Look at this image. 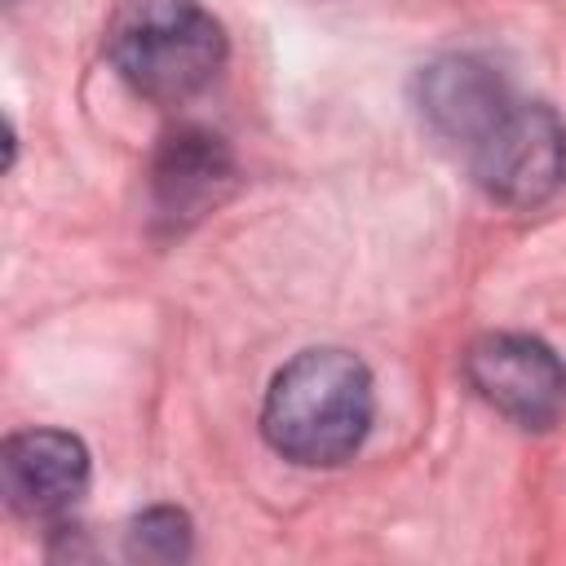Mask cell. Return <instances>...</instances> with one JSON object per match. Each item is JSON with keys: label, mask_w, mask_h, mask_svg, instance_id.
Masks as SVG:
<instances>
[{"label": "cell", "mask_w": 566, "mask_h": 566, "mask_svg": "<svg viewBox=\"0 0 566 566\" xmlns=\"http://www.w3.org/2000/svg\"><path fill=\"white\" fill-rule=\"evenodd\" d=\"M416 106L469 177L504 208H539L566 186V119L473 53H442L416 75Z\"/></svg>", "instance_id": "6da1fadb"}, {"label": "cell", "mask_w": 566, "mask_h": 566, "mask_svg": "<svg viewBox=\"0 0 566 566\" xmlns=\"http://www.w3.org/2000/svg\"><path fill=\"white\" fill-rule=\"evenodd\" d=\"M376 420V380L367 363L336 345L287 358L261 402V438L301 469L345 464Z\"/></svg>", "instance_id": "7a4b0ae2"}, {"label": "cell", "mask_w": 566, "mask_h": 566, "mask_svg": "<svg viewBox=\"0 0 566 566\" xmlns=\"http://www.w3.org/2000/svg\"><path fill=\"white\" fill-rule=\"evenodd\" d=\"M115 75L164 106L203 93L226 66V31L199 0H119L106 22Z\"/></svg>", "instance_id": "3957f363"}, {"label": "cell", "mask_w": 566, "mask_h": 566, "mask_svg": "<svg viewBox=\"0 0 566 566\" xmlns=\"http://www.w3.org/2000/svg\"><path fill=\"white\" fill-rule=\"evenodd\" d=\"M473 394L522 429H548L566 411V363L526 332H486L464 349Z\"/></svg>", "instance_id": "277c9868"}, {"label": "cell", "mask_w": 566, "mask_h": 566, "mask_svg": "<svg viewBox=\"0 0 566 566\" xmlns=\"http://www.w3.org/2000/svg\"><path fill=\"white\" fill-rule=\"evenodd\" d=\"M88 447L66 429H18L0 447L4 500L35 522L66 517L88 491Z\"/></svg>", "instance_id": "5b68a950"}, {"label": "cell", "mask_w": 566, "mask_h": 566, "mask_svg": "<svg viewBox=\"0 0 566 566\" xmlns=\"http://www.w3.org/2000/svg\"><path fill=\"white\" fill-rule=\"evenodd\" d=\"M230 181H234L230 146L208 128H177L155 155V172H150L155 212L168 221H195L230 190Z\"/></svg>", "instance_id": "8992f818"}, {"label": "cell", "mask_w": 566, "mask_h": 566, "mask_svg": "<svg viewBox=\"0 0 566 566\" xmlns=\"http://www.w3.org/2000/svg\"><path fill=\"white\" fill-rule=\"evenodd\" d=\"M124 553L137 562H186L190 557V517L172 504H155L128 522Z\"/></svg>", "instance_id": "52a82bcc"}]
</instances>
